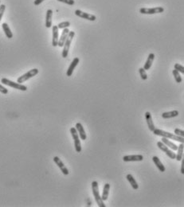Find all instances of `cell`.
Listing matches in <instances>:
<instances>
[{
    "label": "cell",
    "mask_w": 184,
    "mask_h": 207,
    "mask_svg": "<svg viewBox=\"0 0 184 207\" xmlns=\"http://www.w3.org/2000/svg\"><path fill=\"white\" fill-rule=\"evenodd\" d=\"M153 133L155 134V135H159V136H162L164 138H168V139H171L173 140H176L180 142L181 143H184V139L183 137L178 136V135H175V134H172L171 132H168V131H163L161 129H158V128H155V130L153 131Z\"/></svg>",
    "instance_id": "obj_1"
},
{
    "label": "cell",
    "mask_w": 184,
    "mask_h": 207,
    "mask_svg": "<svg viewBox=\"0 0 184 207\" xmlns=\"http://www.w3.org/2000/svg\"><path fill=\"white\" fill-rule=\"evenodd\" d=\"M92 194H93L94 198L96 200V203H97L98 206L100 207H105L104 201L102 200L101 197L99 193V185L96 181H93L92 183Z\"/></svg>",
    "instance_id": "obj_2"
},
{
    "label": "cell",
    "mask_w": 184,
    "mask_h": 207,
    "mask_svg": "<svg viewBox=\"0 0 184 207\" xmlns=\"http://www.w3.org/2000/svg\"><path fill=\"white\" fill-rule=\"evenodd\" d=\"M74 36H75V32H74V31L69 32L68 37H67L66 41H65V42L64 46H63L64 48H63L62 53H61V56H62L63 58H66V57H68L70 45H71V42H72L73 38L74 37Z\"/></svg>",
    "instance_id": "obj_3"
},
{
    "label": "cell",
    "mask_w": 184,
    "mask_h": 207,
    "mask_svg": "<svg viewBox=\"0 0 184 207\" xmlns=\"http://www.w3.org/2000/svg\"><path fill=\"white\" fill-rule=\"evenodd\" d=\"M1 82H2L3 85H7L11 88H14L15 89H19L21 91H26L27 90V87L26 85H23L22 84H19L18 82H14L12 81H10V80L7 79V78H2L1 79Z\"/></svg>",
    "instance_id": "obj_4"
},
{
    "label": "cell",
    "mask_w": 184,
    "mask_h": 207,
    "mask_svg": "<svg viewBox=\"0 0 184 207\" xmlns=\"http://www.w3.org/2000/svg\"><path fill=\"white\" fill-rule=\"evenodd\" d=\"M38 73H39V70L38 69V68H32V69H30L29 71H28L27 73H26L25 74H23L22 76L19 77L17 79V82L19 84L23 83V82L26 81L27 80L30 79V78H32L33 77L36 76Z\"/></svg>",
    "instance_id": "obj_5"
},
{
    "label": "cell",
    "mask_w": 184,
    "mask_h": 207,
    "mask_svg": "<svg viewBox=\"0 0 184 207\" xmlns=\"http://www.w3.org/2000/svg\"><path fill=\"white\" fill-rule=\"evenodd\" d=\"M70 133L72 135L73 139L74 141V147H75L76 152L80 153L81 152V143L79 139V135H78V131L76 130L75 128H70Z\"/></svg>",
    "instance_id": "obj_6"
},
{
    "label": "cell",
    "mask_w": 184,
    "mask_h": 207,
    "mask_svg": "<svg viewBox=\"0 0 184 207\" xmlns=\"http://www.w3.org/2000/svg\"><path fill=\"white\" fill-rule=\"evenodd\" d=\"M164 9L161 7H156L153 8H140V12L143 15H155V14L163 13Z\"/></svg>",
    "instance_id": "obj_7"
},
{
    "label": "cell",
    "mask_w": 184,
    "mask_h": 207,
    "mask_svg": "<svg viewBox=\"0 0 184 207\" xmlns=\"http://www.w3.org/2000/svg\"><path fill=\"white\" fill-rule=\"evenodd\" d=\"M157 146H158V148H159L160 150L162 151V152H164V153L166 154V155H168V157L171 158V159H175V156H176V155H175V153H174L172 151H171L169 149V148H168V147L166 146L165 144H164V143L161 142V141H159L158 143H157Z\"/></svg>",
    "instance_id": "obj_8"
},
{
    "label": "cell",
    "mask_w": 184,
    "mask_h": 207,
    "mask_svg": "<svg viewBox=\"0 0 184 207\" xmlns=\"http://www.w3.org/2000/svg\"><path fill=\"white\" fill-rule=\"evenodd\" d=\"M75 15H77V16L81 18V19H87V20L88 21H92V22H93V21H95L96 19V17L95 16V15H91V14L88 13H85V12L81 11V10H76Z\"/></svg>",
    "instance_id": "obj_9"
},
{
    "label": "cell",
    "mask_w": 184,
    "mask_h": 207,
    "mask_svg": "<svg viewBox=\"0 0 184 207\" xmlns=\"http://www.w3.org/2000/svg\"><path fill=\"white\" fill-rule=\"evenodd\" d=\"M53 162L56 163V165L58 166L59 169L61 170V171L62 172L63 174H65V175H68V174H70L68 168H67L66 166H65L64 163H63L62 161L60 159V158L57 157V156H55V157H53Z\"/></svg>",
    "instance_id": "obj_10"
},
{
    "label": "cell",
    "mask_w": 184,
    "mask_h": 207,
    "mask_svg": "<svg viewBox=\"0 0 184 207\" xmlns=\"http://www.w3.org/2000/svg\"><path fill=\"white\" fill-rule=\"evenodd\" d=\"M144 156L142 155H125L123 157V162H140L143 161Z\"/></svg>",
    "instance_id": "obj_11"
},
{
    "label": "cell",
    "mask_w": 184,
    "mask_h": 207,
    "mask_svg": "<svg viewBox=\"0 0 184 207\" xmlns=\"http://www.w3.org/2000/svg\"><path fill=\"white\" fill-rule=\"evenodd\" d=\"M80 61V59L78 58V57H75L74 59V61L71 62V64H70V67L68 68V69H67V72H66V75L67 77H71L72 76L73 73H74V70L75 69V68L77 67V65H78V63H79Z\"/></svg>",
    "instance_id": "obj_12"
},
{
    "label": "cell",
    "mask_w": 184,
    "mask_h": 207,
    "mask_svg": "<svg viewBox=\"0 0 184 207\" xmlns=\"http://www.w3.org/2000/svg\"><path fill=\"white\" fill-rule=\"evenodd\" d=\"M58 28L57 26H53L52 28V30H53V39H52V46L53 47L57 46V43H58Z\"/></svg>",
    "instance_id": "obj_13"
},
{
    "label": "cell",
    "mask_w": 184,
    "mask_h": 207,
    "mask_svg": "<svg viewBox=\"0 0 184 207\" xmlns=\"http://www.w3.org/2000/svg\"><path fill=\"white\" fill-rule=\"evenodd\" d=\"M69 32H70V30H69L68 28H65V29H63V31L61 33V38L58 40V43H57V46L59 47H63L64 46L65 42L66 41V38L68 37Z\"/></svg>",
    "instance_id": "obj_14"
},
{
    "label": "cell",
    "mask_w": 184,
    "mask_h": 207,
    "mask_svg": "<svg viewBox=\"0 0 184 207\" xmlns=\"http://www.w3.org/2000/svg\"><path fill=\"white\" fill-rule=\"evenodd\" d=\"M145 119H146V121H147V127H148L149 130L151 131H153L154 130H155V124H154V123H153L152 117H151V114L150 112H145Z\"/></svg>",
    "instance_id": "obj_15"
},
{
    "label": "cell",
    "mask_w": 184,
    "mask_h": 207,
    "mask_svg": "<svg viewBox=\"0 0 184 207\" xmlns=\"http://www.w3.org/2000/svg\"><path fill=\"white\" fill-rule=\"evenodd\" d=\"M75 128H76V130H77V131H78V135H80L81 139H82V140H85L87 138V135H86V133H85V129H84V128H83L82 124H81V123H77V124H76Z\"/></svg>",
    "instance_id": "obj_16"
},
{
    "label": "cell",
    "mask_w": 184,
    "mask_h": 207,
    "mask_svg": "<svg viewBox=\"0 0 184 207\" xmlns=\"http://www.w3.org/2000/svg\"><path fill=\"white\" fill-rule=\"evenodd\" d=\"M154 59H155V54L151 53V54H150L149 55H148L147 61H146V63L144 64V68L145 69V70H149L150 68H151Z\"/></svg>",
    "instance_id": "obj_17"
},
{
    "label": "cell",
    "mask_w": 184,
    "mask_h": 207,
    "mask_svg": "<svg viewBox=\"0 0 184 207\" xmlns=\"http://www.w3.org/2000/svg\"><path fill=\"white\" fill-rule=\"evenodd\" d=\"M52 17H53V11L49 9L46 11V27L50 28L52 26Z\"/></svg>",
    "instance_id": "obj_18"
},
{
    "label": "cell",
    "mask_w": 184,
    "mask_h": 207,
    "mask_svg": "<svg viewBox=\"0 0 184 207\" xmlns=\"http://www.w3.org/2000/svg\"><path fill=\"white\" fill-rule=\"evenodd\" d=\"M152 160H153V162H154V163L155 164V166H157V168L159 169V170L160 172L165 171V170H166L165 166H164V164L162 163V162L160 161V159H159L157 156H153Z\"/></svg>",
    "instance_id": "obj_19"
},
{
    "label": "cell",
    "mask_w": 184,
    "mask_h": 207,
    "mask_svg": "<svg viewBox=\"0 0 184 207\" xmlns=\"http://www.w3.org/2000/svg\"><path fill=\"white\" fill-rule=\"evenodd\" d=\"M126 178H127L128 181L129 182V183L131 184L132 187L134 190H137V189L139 188L138 183H137L136 180L135 179L134 177H133L131 174H128L127 176H126Z\"/></svg>",
    "instance_id": "obj_20"
},
{
    "label": "cell",
    "mask_w": 184,
    "mask_h": 207,
    "mask_svg": "<svg viewBox=\"0 0 184 207\" xmlns=\"http://www.w3.org/2000/svg\"><path fill=\"white\" fill-rule=\"evenodd\" d=\"M2 30H3L4 33H5V35L7 36V38L11 39L13 37V33H12V32H11V29H10V27H9V26H8L7 23H6V22L2 23Z\"/></svg>",
    "instance_id": "obj_21"
},
{
    "label": "cell",
    "mask_w": 184,
    "mask_h": 207,
    "mask_svg": "<svg viewBox=\"0 0 184 207\" xmlns=\"http://www.w3.org/2000/svg\"><path fill=\"white\" fill-rule=\"evenodd\" d=\"M179 116V111L177 110H173V111L168 112H164L162 114V117L164 119H171L176 117Z\"/></svg>",
    "instance_id": "obj_22"
},
{
    "label": "cell",
    "mask_w": 184,
    "mask_h": 207,
    "mask_svg": "<svg viewBox=\"0 0 184 207\" xmlns=\"http://www.w3.org/2000/svg\"><path fill=\"white\" fill-rule=\"evenodd\" d=\"M162 142L164 143L166 146L169 147V148H171V149H172L173 151H177V149H178V146H177L175 143H174L173 142L170 141L168 138H164V137H163Z\"/></svg>",
    "instance_id": "obj_23"
},
{
    "label": "cell",
    "mask_w": 184,
    "mask_h": 207,
    "mask_svg": "<svg viewBox=\"0 0 184 207\" xmlns=\"http://www.w3.org/2000/svg\"><path fill=\"white\" fill-rule=\"evenodd\" d=\"M109 190H110V184L109 183H106L105 186H104L103 189V193H102V200L104 202L108 200V197H109Z\"/></svg>",
    "instance_id": "obj_24"
},
{
    "label": "cell",
    "mask_w": 184,
    "mask_h": 207,
    "mask_svg": "<svg viewBox=\"0 0 184 207\" xmlns=\"http://www.w3.org/2000/svg\"><path fill=\"white\" fill-rule=\"evenodd\" d=\"M183 148H184V145L183 143H180L179 146L178 147V153H177L176 156H175V159H177L178 161H181L182 160V157H183Z\"/></svg>",
    "instance_id": "obj_25"
},
{
    "label": "cell",
    "mask_w": 184,
    "mask_h": 207,
    "mask_svg": "<svg viewBox=\"0 0 184 207\" xmlns=\"http://www.w3.org/2000/svg\"><path fill=\"white\" fill-rule=\"evenodd\" d=\"M172 73H173V76L175 79V81H176L177 83H181L182 81V77L180 76V73H179V72H178L177 70L174 69L173 72H172Z\"/></svg>",
    "instance_id": "obj_26"
},
{
    "label": "cell",
    "mask_w": 184,
    "mask_h": 207,
    "mask_svg": "<svg viewBox=\"0 0 184 207\" xmlns=\"http://www.w3.org/2000/svg\"><path fill=\"white\" fill-rule=\"evenodd\" d=\"M139 73H140V75L141 77V79L146 81L147 79V74L146 73L145 69L144 68H139Z\"/></svg>",
    "instance_id": "obj_27"
},
{
    "label": "cell",
    "mask_w": 184,
    "mask_h": 207,
    "mask_svg": "<svg viewBox=\"0 0 184 207\" xmlns=\"http://www.w3.org/2000/svg\"><path fill=\"white\" fill-rule=\"evenodd\" d=\"M70 26V22H60L58 25H57V28L58 29H65V28H68Z\"/></svg>",
    "instance_id": "obj_28"
},
{
    "label": "cell",
    "mask_w": 184,
    "mask_h": 207,
    "mask_svg": "<svg viewBox=\"0 0 184 207\" xmlns=\"http://www.w3.org/2000/svg\"><path fill=\"white\" fill-rule=\"evenodd\" d=\"M175 69L178 72L182 73V74L184 73V67L180 64H175Z\"/></svg>",
    "instance_id": "obj_29"
},
{
    "label": "cell",
    "mask_w": 184,
    "mask_h": 207,
    "mask_svg": "<svg viewBox=\"0 0 184 207\" xmlns=\"http://www.w3.org/2000/svg\"><path fill=\"white\" fill-rule=\"evenodd\" d=\"M174 133H175V135H178V136H181V137L184 136V131L182 129H179V128H176V129H175Z\"/></svg>",
    "instance_id": "obj_30"
},
{
    "label": "cell",
    "mask_w": 184,
    "mask_h": 207,
    "mask_svg": "<svg viewBox=\"0 0 184 207\" xmlns=\"http://www.w3.org/2000/svg\"><path fill=\"white\" fill-rule=\"evenodd\" d=\"M5 10L6 6L4 5V4H1V5H0V22L2 20V16H3L4 12H5Z\"/></svg>",
    "instance_id": "obj_31"
},
{
    "label": "cell",
    "mask_w": 184,
    "mask_h": 207,
    "mask_svg": "<svg viewBox=\"0 0 184 207\" xmlns=\"http://www.w3.org/2000/svg\"><path fill=\"white\" fill-rule=\"evenodd\" d=\"M57 1H58V2H63V3H65V4H67V5H70V6H73V5H74V3H75L74 0H57Z\"/></svg>",
    "instance_id": "obj_32"
},
{
    "label": "cell",
    "mask_w": 184,
    "mask_h": 207,
    "mask_svg": "<svg viewBox=\"0 0 184 207\" xmlns=\"http://www.w3.org/2000/svg\"><path fill=\"white\" fill-rule=\"evenodd\" d=\"M0 93H3V94H7L8 89H7L5 87H3L2 85H0Z\"/></svg>",
    "instance_id": "obj_33"
},
{
    "label": "cell",
    "mask_w": 184,
    "mask_h": 207,
    "mask_svg": "<svg viewBox=\"0 0 184 207\" xmlns=\"http://www.w3.org/2000/svg\"><path fill=\"white\" fill-rule=\"evenodd\" d=\"M44 1H45V0H34V4L35 6H38V5H40L42 2H44Z\"/></svg>",
    "instance_id": "obj_34"
},
{
    "label": "cell",
    "mask_w": 184,
    "mask_h": 207,
    "mask_svg": "<svg viewBox=\"0 0 184 207\" xmlns=\"http://www.w3.org/2000/svg\"><path fill=\"white\" fill-rule=\"evenodd\" d=\"M182 165H181V174H184V160L182 159Z\"/></svg>",
    "instance_id": "obj_35"
},
{
    "label": "cell",
    "mask_w": 184,
    "mask_h": 207,
    "mask_svg": "<svg viewBox=\"0 0 184 207\" xmlns=\"http://www.w3.org/2000/svg\"><path fill=\"white\" fill-rule=\"evenodd\" d=\"M0 2H1V1H0Z\"/></svg>",
    "instance_id": "obj_36"
}]
</instances>
